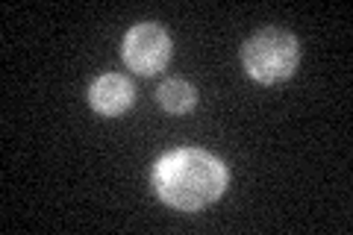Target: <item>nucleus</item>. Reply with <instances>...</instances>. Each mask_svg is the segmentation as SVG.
I'll list each match as a JSON object with an SVG mask.
<instances>
[{"instance_id": "5", "label": "nucleus", "mask_w": 353, "mask_h": 235, "mask_svg": "<svg viewBox=\"0 0 353 235\" xmlns=\"http://www.w3.org/2000/svg\"><path fill=\"white\" fill-rule=\"evenodd\" d=\"M157 100L165 112H171V115H185V112L194 109L197 92H194V85L185 83V80H165L157 88Z\"/></svg>"}, {"instance_id": "2", "label": "nucleus", "mask_w": 353, "mask_h": 235, "mask_svg": "<svg viewBox=\"0 0 353 235\" xmlns=\"http://www.w3.org/2000/svg\"><path fill=\"white\" fill-rule=\"evenodd\" d=\"M297 62H301V44L292 32L268 27L259 30L241 44V65L250 80L256 83H280L289 80L297 71Z\"/></svg>"}, {"instance_id": "3", "label": "nucleus", "mask_w": 353, "mask_h": 235, "mask_svg": "<svg viewBox=\"0 0 353 235\" xmlns=\"http://www.w3.org/2000/svg\"><path fill=\"white\" fill-rule=\"evenodd\" d=\"M121 56L130 65V71L153 76L165 71V65L171 59V36L165 32V27L153 24V21L136 24L121 41Z\"/></svg>"}, {"instance_id": "4", "label": "nucleus", "mask_w": 353, "mask_h": 235, "mask_svg": "<svg viewBox=\"0 0 353 235\" xmlns=\"http://www.w3.org/2000/svg\"><path fill=\"white\" fill-rule=\"evenodd\" d=\"M88 103H92L97 115H106V118L124 115L136 103V85L121 74H103L88 85Z\"/></svg>"}, {"instance_id": "1", "label": "nucleus", "mask_w": 353, "mask_h": 235, "mask_svg": "<svg viewBox=\"0 0 353 235\" xmlns=\"http://www.w3.org/2000/svg\"><path fill=\"white\" fill-rule=\"evenodd\" d=\"M230 171L212 153L183 147L153 165V192L176 212H201L227 192Z\"/></svg>"}]
</instances>
